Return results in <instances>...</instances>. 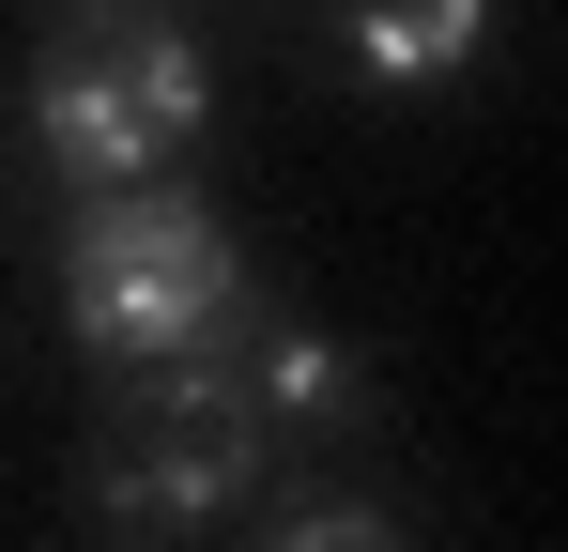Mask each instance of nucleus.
<instances>
[{
    "label": "nucleus",
    "instance_id": "f257e3e1",
    "mask_svg": "<svg viewBox=\"0 0 568 552\" xmlns=\"http://www.w3.org/2000/svg\"><path fill=\"white\" fill-rule=\"evenodd\" d=\"M215 139V62H200L185 16H62L16 78V170L47 200H108V184H154L170 154Z\"/></svg>",
    "mask_w": 568,
    "mask_h": 552
},
{
    "label": "nucleus",
    "instance_id": "f03ea898",
    "mask_svg": "<svg viewBox=\"0 0 568 552\" xmlns=\"http://www.w3.org/2000/svg\"><path fill=\"white\" fill-rule=\"evenodd\" d=\"M231 307H246V246L154 184H108L93 215L62 231V323H78V354L93 368H154V354H215L231 338Z\"/></svg>",
    "mask_w": 568,
    "mask_h": 552
},
{
    "label": "nucleus",
    "instance_id": "7ed1b4c3",
    "mask_svg": "<svg viewBox=\"0 0 568 552\" xmlns=\"http://www.w3.org/2000/svg\"><path fill=\"white\" fill-rule=\"evenodd\" d=\"M262 415H246V384L231 354H154V368H108V446H93V522L108 538H200V522H231L246 491H262Z\"/></svg>",
    "mask_w": 568,
    "mask_h": 552
},
{
    "label": "nucleus",
    "instance_id": "20e7f679",
    "mask_svg": "<svg viewBox=\"0 0 568 552\" xmlns=\"http://www.w3.org/2000/svg\"><path fill=\"white\" fill-rule=\"evenodd\" d=\"M231 384H246V415H262V446H338L354 415H369V354L338 338V323H307V307H231Z\"/></svg>",
    "mask_w": 568,
    "mask_h": 552
},
{
    "label": "nucleus",
    "instance_id": "39448f33",
    "mask_svg": "<svg viewBox=\"0 0 568 552\" xmlns=\"http://www.w3.org/2000/svg\"><path fill=\"white\" fill-rule=\"evenodd\" d=\"M491 47H507V0H354L338 16V62L354 92H476L491 78Z\"/></svg>",
    "mask_w": 568,
    "mask_h": 552
},
{
    "label": "nucleus",
    "instance_id": "423d86ee",
    "mask_svg": "<svg viewBox=\"0 0 568 552\" xmlns=\"http://www.w3.org/2000/svg\"><path fill=\"white\" fill-rule=\"evenodd\" d=\"M262 552H415V538L384 522L369 491H323V507H292V522H277V538H262Z\"/></svg>",
    "mask_w": 568,
    "mask_h": 552
},
{
    "label": "nucleus",
    "instance_id": "0eeeda50",
    "mask_svg": "<svg viewBox=\"0 0 568 552\" xmlns=\"http://www.w3.org/2000/svg\"><path fill=\"white\" fill-rule=\"evenodd\" d=\"M47 16H123V0H47Z\"/></svg>",
    "mask_w": 568,
    "mask_h": 552
}]
</instances>
